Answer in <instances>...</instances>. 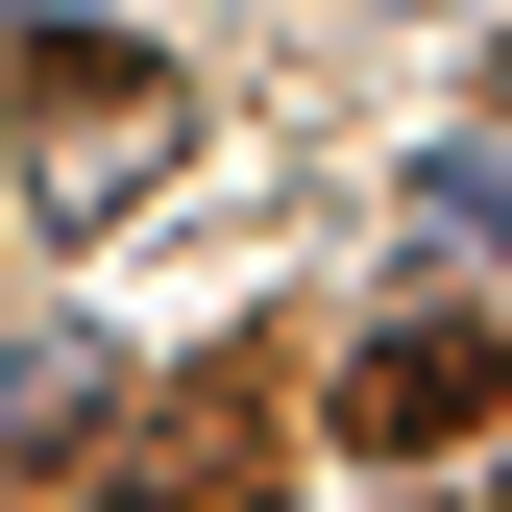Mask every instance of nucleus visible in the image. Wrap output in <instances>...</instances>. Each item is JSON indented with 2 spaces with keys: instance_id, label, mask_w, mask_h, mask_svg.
Returning <instances> with one entry per match:
<instances>
[{
  "instance_id": "5",
  "label": "nucleus",
  "mask_w": 512,
  "mask_h": 512,
  "mask_svg": "<svg viewBox=\"0 0 512 512\" xmlns=\"http://www.w3.org/2000/svg\"><path fill=\"white\" fill-rule=\"evenodd\" d=\"M244 512H269V488H244Z\"/></svg>"
},
{
  "instance_id": "1",
  "label": "nucleus",
  "mask_w": 512,
  "mask_h": 512,
  "mask_svg": "<svg viewBox=\"0 0 512 512\" xmlns=\"http://www.w3.org/2000/svg\"><path fill=\"white\" fill-rule=\"evenodd\" d=\"M0 98H25V220H122L196 147V74L122 49V25H0Z\"/></svg>"
},
{
  "instance_id": "3",
  "label": "nucleus",
  "mask_w": 512,
  "mask_h": 512,
  "mask_svg": "<svg viewBox=\"0 0 512 512\" xmlns=\"http://www.w3.org/2000/svg\"><path fill=\"white\" fill-rule=\"evenodd\" d=\"M98 439H122V366H98V342H25V366H0V488L98 464Z\"/></svg>"
},
{
  "instance_id": "2",
  "label": "nucleus",
  "mask_w": 512,
  "mask_h": 512,
  "mask_svg": "<svg viewBox=\"0 0 512 512\" xmlns=\"http://www.w3.org/2000/svg\"><path fill=\"white\" fill-rule=\"evenodd\" d=\"M488 415H512V342H488V317H391V342H342V439H366V464H464Z\"/></svg>"
},
{
  "instance_id": "4",
  "label": "nucleus",
  "mask_w": 512,
  "mask_h": 512,
  "mask_svg": "<svg viewBox=\"0 0 512 512\" xmlns=\"http://www.w3.org/2000/svg\"><path fill=\"white\" fill-rule=\"evenodd\" d=\"M415 220L464 244V269H512V147H439V171H415Z\"/></svg>"
}]
</instances>
